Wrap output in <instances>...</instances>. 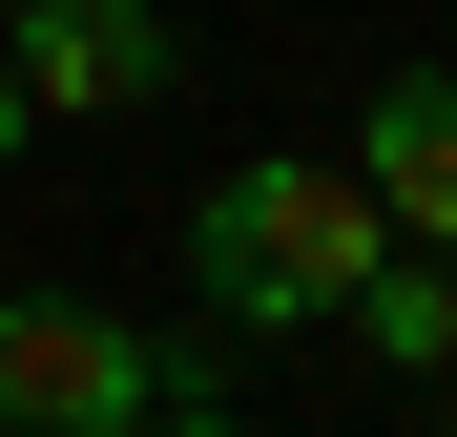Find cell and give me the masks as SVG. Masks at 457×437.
<instances>
[{
	"label": "cell",
	"mask_w": 457,
	"mask_h": 437,
	"mask_svg": "<svg viewBox=\"0 0 457 437\" xmlns=\"http://www.w3.org/2000/svg\"><path fill=\"white\" fill-rule=\"evenodd\" d=\"M374 250H395V230H374V188L312 167V146H250V167L187 208V291H208L228 333H333Z\"/></svg>",
	"instance_id": "1"
},
{
	"label": "cell",
	"mask_w": 457,
	"mask_h": 437,
	"mask_svg": "<svg viewBox=\"0 0 457 437\" xmlns=\"http://www.w3.org/2000/svg\"><path fill=\"white\" fill-rule=\"evenodd\" d=\"M145 396H167V354H145L125 313L0 291V437H145Z\"/></svg>",
	"instance_id": "2"
},
{
	"label": "cell",
	"mask_w": 457,
	"mask_h": 437,
	"mask_svg": "<svg viewBox=\"0 0 457 437\" xmlns=\"http://www.w3.org/2000/svg\"><path fill=\"white\" fill-rule=\"evenodd\" d=\"M0 84H21V125H125L187 84L167 0H0Z\"/></svg>",
	"instance_id": "3"
},
{
	"label": "cell",
	"mask_w": 457,
	"mask_h": 437,
	"mask_svg": "<svg viewBox=\"0 0 457 437\" xmlns=\"http://www.w3.org/2000/svg\"><path fill=\"white\" fill-rule=\"evenodd\" d=\"M353 188H374V230H395V250H457V63H395V84H374Z\"/></svg>",
	"instance_id": "4"
},
{
	"label": "cell",
	"mask_w": 457,
	"mask_h": 437,
	"mask_svg": "<svg viewBox=\"0 0 457 437\" xmlns=\"http://www.w3.org/2000/svg\"><path fill=\"white\" fill-rule=\"evenodd\" d=\"M333 333H374V354H395V375H457V250H374Z\"/></svg>",
	"instance_id": "5"
},
{
	"label": "cell",
	"mask_w": 457,
	"mask_h": 437,
	"mask_svg": "<svg viewBox=\"0 0 457 437\" xmlns=\"http://www.w3.org/2000/svg\"><path fill=\"white\" fill-rule=\"evenodd\" d=\"M145 437H250V416H228V396H187V375H167V396H145Z\"/></svg>",
	"instance_id": "6"
},
{
	"label": "cell",
	"mask_w": 457,
	"mask_h": 437,
	"mask_svg": "<svg viewBox=\"0 0 457 437\" xmlns=\"http://www.w3.org/2000/svg\"><path fill=\"white\" fill-rule=\"evenodd\" d=\"M0 146H21V84H0Z\"/></svg>",
	"instance_id": "7"
},
{
	"label": "cell",
	"mask_w": 457,
	"mask_h": 437,
	"mask_svg": "<svg viewBox=\"0 0 457 437\" xmlns=\"http://www.w3.org/2000/svg\"><path fill=\"white\" fill-rule=\"evenodd\" d=\"M436 437H457V416H436Z\"/></svg>",
	"instance_id": "8"
}]
</instances>
